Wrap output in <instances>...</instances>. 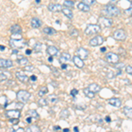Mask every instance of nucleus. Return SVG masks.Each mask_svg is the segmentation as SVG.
<instances>
[{
    "instance_id": "nucleus-1",
    "label": "nucleus",
    "mask_w": 132,
    "mask_h": 132,
    "mask_svg": "<svg viewBox=\"0 0 132 132\" xmlns=\"http://www.w3.org/2000/svg\"><path fill=\"white\" fill-rule=\"evenodd\" d=\"M103 12H105L107 15L110 16V17H116L120 15L121 12L120 9L118 7H116V5H108L105 6L104 8Z\"/></svg>"
},
{
    "instance_id": "nucleus-2",
    "label": "nucleus",
    "mask_w": 132,
    "mask_h": 132,
    "mask_svg": "<svg viewBox=\"0 0 132 132\" xmlns=\"http://www.w3.org/2000/svg\"><path fill=\"white\" fill-rule=\"evenodd\" d=\"M10 45L12 48H17V50H21L27 45V42L24 39H11Z\"/></svg>"
},
{
    "instance_id": "nucleus-3",
    "label": "nucleus",
    "mask_w": 132,
    "mask_h": 132,
    "mask_svg": "<svg viewBox=\"0 0 132 132\" xmlns=\"http://www.w3.org/2000/svg\"><path fill=\"white\" fill-rule=\"evenodd\" d=\"M101 31V27L100 25H88L86 27V28L85 29V34L86 35H96V34L100 33Z\"/></svg>"
},
{
    "instance_id": "nucleus-4",
    "label": "nucleus",
    "mask_w": 132,
    "mask_h": 132,
    "mask_svg": "<svg viewBox=\"0 0 132 132\" xmlns=\"http://www.w3.org/2000/svg\"><path fill=\"white\" fill-rule=\"evenodd\" d=\"M16 97H17V100H18L19 101H21V102H23V103H26V102L28 101L29 99L31 98V93L27 91L20 90L17 93Z\"/></svg>"
},
{
    "instance_id": "nucleus-5",
    "label": "nucleus",
    "mask_w": 132,
    "mask_h": 132,
    "mask_svg": "<svg viewBox=\"0 0 132 132\" xmlns=\"http://www.w3.org/2000/svg\"><path fill=\"white\" fill-rule=\"evenodd\" d=\"M114 38L117 41H124L126 40L127 38V35H126V32H125L123 29H118V30H116L114 32Z\"/></svg>"
},
{
    "instance_id": "nucleus-6",
    "label": "nucleus",
    "mask_w": 132,
    "mask_h": 132,
    "mask_svg": "<svg viewBox=\"0 0 132 132\" xmlns=\"http://www.w3.org/2000/svg\"><path fill=\"white\" fill-rule=\"evenodd\" d=\"M106 59L108 63H113V64H116V63H119V60H120V57L117 54L113 52H109L106 55Z\"/></svg>"
},
{
    "instance_id": "nucleus-7",
    "label": "nucleus",
    "mask_w": 132,
    "mask_h": 132,
    "mask_svg": "<svg viewBox=\"0 0 132 132\" xmlns=\"http://www.w3.org/2000/svg\"><path fill=\"white\" fill-rule=\"evenodd\" d=\"M98 23L101 27H112L113 25V20L111 19L106 18V17H101L98 20Z\"/></svg>"
},
{
    "instance_id": "nucleus-8",
    "label": "nucleus",
    "mask_w": 132,
    "mask_h": 132,
    "mask_svg": "<svg viewBox=\"0 0 132 132\" xmlns=\"http://www.w3.org/2000/svg\"><path fill=\"white\" fill-rule=\"evenodd\" d=\"M76 55L78 56H79L80 58H82L83 60H85V59H86L89 56V51L86 48H83V47H79L76 50Z\"/></svg>"
},
{
    "instance_id": "nucleus-9",
    "label": "nucleus",
    "mask_w": 132,
    "mask_h": 132,
    "mask_svg": "<svg viewBox=\"0 0 132 132\" xmlns=\"http://www.w3.org/2000/svg\"><path fill=\"white\" fill-rule=\"evenodd\" d=\"M103 42H104V39L102 36L96 35L95 37H93V39L90 40L89 44H90V46H92V47H97V46L101 45V44L103 43Z\"/></svg>"
},
{
    "instance_id": "nucleus-10",
    "label": "nucleus",
    "mask_w": 132,
    "mask_h": 132,
    "mask_svg": "<svg viewBox=\"0 0 132 132\" xmlns=\"http://www.w3.org/2000/svg\"><path fill=\"white\" fill-rule=\"evenodd\" d=\"M20 116H21L20 111L16 110V109H10L5 112V116L7 117L8 119H11V118H19L20 119Z\"/></svg>"
},
{
    "instance_id": "nucleus-11",
    "label": "nucleus",
    "mask_w": 132,
    "mask_h": 132,
    "mask_svg": "<svg viewBox=\"0 0 132 132\" xmlns=\"http://www.w3.org/2000/svg\"><path fill=\"white\" fill-rule=\"evenodd\" d=\"M12 65V61L9 59H0V69H9Z\"/></svg>"
},
{
    "instance_id": "nucleus-12",
    "label": "nucleus",
    "mask_w": 132,
    "mask_h": 132,
    "mask_svg": "<svg viewBox=\"0 0 132 132\" xmlns=\"http://www.w3.org/2000/svg\"><path fill=\"white\" fill-rule=\"evenodd\" d=\"M72 61H73L74 64L78 68H79V69H83V68H84V66H85L84 61H83L82 58H80V57L78 56L77 55L72 57Z\"/></svg>"
},
{
    "instance_id": "nucleus-13",
    "label": "nucleus",
    "mask_w": 132,
    "mask_h": 132,
    "mask_svg": "<svg viewBox=\"0 0 132 132\" xmlns=\"http://www.w3.org/2000/svg\"><path fill=\"white\" fill-rule=\"evenodd\" d=\"M108 103L109 105L113 106V107L116 108H120L122 106V101L118 98H112V99L108 100Z\"/></svg>"
},
{
    "instance_id": "nucleus-14",
    "label": "nucleus",
    "mask_w": 132,
    "mask_h": 132,
    "mask_svg": "<svg viewBox=\"0 0 132 132\" xmlns=\"http://www.w3.org/2000/svg\"><path fill=\"white\" fill-rule=\"evenodd\" d=\"M48 9L52 12H58L62 11L63 7H62L61 5H58V4H50L48 6Z\"/></svg>"
},
{
    "instance_id": "nucleus-15",
    "label": "nucleus",
    "mask_w": 132,
    "mask_h": 132,
    "mask_svg": "<svg viewBox=\"0 0 132 132\" xmlns=\"http://www.w3.org/2000/svg\"><path fill=\"white\" fill-rule=\"evenodd\" d=\"M15 75H16V78H18L20 81L23 82V83H27V80H28V77H27V75H26L24 72H22V71H17Z\"/></svg>"
},
{
    "instance_id": "nucleus-16",
    "label": "nucleus",
    "mask_w": 132,
    "mask_h": 132,
    "mask_svg": "<svg viewBox=\"0 0 132 132\" xmlns=\"http://www.w3.org/2000/svg\"><path fill=\"white\" fill-rule=\"evenodd\" d=\"M47 53L48 54V56H56L58 55V50L55 46H48L47 48Z\"/></svg>"
},
{
    "instance_id": "nucleus-17",
    "label": "nucleus",
    "mask_w": 132,
    "mask_h": 132,
    "mask_svg": "<svg viewBox=\"0 0 132 132\" xmlns=\"http://www.w3.org/2000/svg\"><path fill=\"white\" fill-rule=\"evenodd\" d=\"M71 55L69 54V53L67 52H63L62 53V55L60 56V58H59V62H60L61 63H67V62H69L71 60Z\"/></svg>"
},
{
    "instance_id": "nucleus-18",
    "label": "nucleus",
    "mask_w": 132,
    "mask_h": 132,
    "mask_svg": "<svg viewBox=\"0 0 132 132\" xmlns=\"http://www.w3.org/2000/svg\"><path fill=\"white\" fill-rule=\"evenodd\" d=\"M10 30L12 35H20V34L22 33V28L20 27V26H19L17 24L12 25V27H11Z\"/></svg>"
},
{
    "instance_id": "nucleus-19",
    "label": "nucleus",
    "mask_w": 132,
    "mask_h": 132,
    "mask_svg": "<svg viewBox=\"0 0 132 132\" xmlns=\"http://www.w3.org/2000/svg\"><path fill=\"white\" fill-rule=\"evenodd\" d=\"M42 25V22L40 19L38 18H33L31 20V27L33 28H39Z\"/></svg>"
},
{
    "instance_id": "nucleus-20",
    "label": "nucleus",
    "mask_w": 132,
    "mask_h": 132,
    "mask_svg": "<svg viewBox=\"0 0 132 132\" xmlns=\"http://www.w3.org/2000/svg\"><path fill=\"white\" fill-rule=\"evenodd\" d=\"M78 8L79 9L80 11H82V12H90V6L86 5V4H84L83 2H80L79 4L78 5Z\"/></svg>"
},
{
    "instance_id": "nucleus-21",
    "label": "nucleus",
    "mask_w": 132,
    "mask_h": 132,
    "mask_svg": "<svg viewBox=\"0 0 132 132\" xmlns=\"http://www.w3.org/2000/svg\"><path fill=\"white\" fill-rule=\"evenodd\" d=\"M27 116H31L32 118L35 119V120L39 119V114H38V113L36 112V110H34V109L28 110V111L27 112Z\"/></svg>"
},
{
    "instance_id": "nucleus-22",
    "label": "nucleus",
    "mask_w": 132,
    "mask_h": 132,
    "mask_svg": "<svg viewBox=\"0 0 132 132\" xmlns=\"http://www.w3.org/2000/svg\"><path fill=\"white\" fill-rule=\"evenodd\" d=\"M88 88L90 89V90H91L92 92H93V93H99V92L101 90V86H100L99 85H97V84H94V83H93V84L89 85Z\"/></svg>"
},
{
    "instance_id": "nucleus-23",
    "label": "nucleus",
    "mask_w": 132,
    "mask_h": 132,
    "mask_svg": "<svg viewBox=\"0 0 132 132\" xmlns=\"http://www.w3.org/2000/svg\"><path fill=\"white\" fill-rule=\"evenodd\" d=\"M62 12H63V13L64 14L66 17H68L70 20H71V19L73 18L72 11L71 9H69V8H63V9H62Z\"/></svg>"
},
{
    "instance_id": "nucleus-24",
    "label": "nucleus",
    "mask_w": 132,
    "mask_h": 132,
    "mask_svg": "<svg viewBox=\"0 0 132 132\" xmlns=\"http://www.w3.org/2000/svg\"><path fill=\"white\" fill-rule=\"evenodd\" d=\"M123 114L129 119H132V108L130 107H125L123 108Z\"/></svg>"
},
{
    "instance_id": "nucleus-25",
    "label": "nucleus",
    "mask_w": 132,
    "mask_h": 132,
    "mask_svg": "<svg viewBox=\"0 0 132 132\" xmlns=\"http://www.w3.org/2000/svg\"><path fill=\"white\" fill-rule=\"evenodd\" d=\"M43 33L45 35H52L56 33V31L55 30L53 27H47L45 28H43Z\"/></svg>"
},
{
    "instance_id": "nucleus-26",
    "label": "nucleus",
    "mask_w": 132,
    "mask_h": 132,
    "mask_svg": "<svg viewBox=\"0 0 132 132\" xmlns=\"http://www.w3.org/2000/svg\"><path fill=\"white\" fill-rule=\"evenodd\" d=\"M18 63H20V65L21 66H26L28 64V59L26 58L24 56H20L18 58Z\"/></svg>"
},
{
    "instance_id": "nucleus-27",
    "label": "nucleus",
    "mask_w": 132,
    "mask_h": 132,
    "mask_svg": "<svg viewBox=\"0 0 132 132\" xmlns=\"http://www.w3.org/2000/svg\"><path fill=\"white\" fill-rule=\"evenodd\" d=\"M84 93H85V95H86V97L90 98V99H93V98H94V93H93V92H92L90 89L88 88V87L84 89Z\"/></svg>"
},
{
    "instance_id": "nucleus-28",
    "label": "nucleus",
    "mask_w": 132,
    "mask_h": 132,
    "mask_svg": "<svg viewBox=\"0 0 132 132\" xmlns=\"http://www.w3.org/2000/svg\"><path fill=\"white\" fill-rule=\"evenodd\" d=\"M48 101L50 102V103L56 104V102L58 101V98H57L56 95H54V94L48 95Z\"/></svg>"
},
{
    "instance_id": "nucleus-29",
    "label": "nucleus",
    "mask_w": 132,
    "mask_h": 132,
    "mask_svg": "<svg viewBox=\"0 0 132 132\" xmlns=\"http://www.w3.org/2000/svg\"><path fill=\"white\" fill-rule=\"evenodd\" d=\"M74 5H75V3H74L73 1H71V0H65V1L63 2V5L66 6L67 8L74 7Z\"/></svg>"
},
{
    "instance_id": "nucleus-30",
    "label": "nucleus",
    "mask_w": 132,
    "mask_h": 132,
    "mask_svg": "<svg viewBox=\"0 0 132 132\" xmlns=\"http://www.w3.org/2000/svg\"><path fill=\"white\" fill-rule=\"evenodd\" d=\"M7 101H8V100H7V98H6L5 96H1V97H0V104H1V105H3L5 108H6L8 105H9V104H7Z\"/></svg>"
},
{
    "instance_id": "nucleus-31",
    "label": "nucleus",
    "mask_w": 132,
    "mask_h": 132,
    "mask_svg": "<svg viewBox=\"0 0 132 132\" xmlns=\"http://www.w3.org/2000/svg\"><path fill=\"white\" fill-rule=\"evenodd\" d=\"M26 130L30 132V131H41V129H40V128L38 126H36V125H31L30 127L27 128Z\"/></svg>"
},
{
    "instance_id": "nucleus-32",
    "label": "nucleus",
    "mask_w": 132,
    "mask_h": 132,
    "mask_svg": "<svg viewBox=\"0 0 132 132\" xmlns=\"http://www.w3.org/2000/svg\"><path fill=\"white\" fill-rule=\"evenodd\" d=\"M48 93V88H47L46 86H43V87H41L39 90V93H38V94H39V96H43V95H45Z\"/></svg>"
},
{
    "instance_id": "nucleus-33",
    "label": "nucleus",
    "mask_w": 132,
    "mask_h": 132,
    "mask_svg": "<svg viewBox=\"0 0 132 132\" xmlns=\"http://www.w3.org/2000/svg\"><path fill=\"white\" fill-rule=\"evenodd\" d=\"M42 43L41 42H36V43L34 45V50L35 51V52H41L42 51Z\"/></svg>"
},
{
    "instance_id": "nucleus-34",
    "label": "nucleus",
    "mask_w": 132,
    "mask_h": 132,
    "mask_svg": "<svg viewBox=\"0 0 132 132\" xmlns=\"http://www.w3.org/2000/svg\"><path fill=\"white\" fill-rule=\"evenodd\" d=\"M82 2L84 4H86L87 5H94L95 3H96V0H82Z\"/></svg>"
},
{
    "instance_id": "nucleus-35",
    "label": "nucleus",
    "mask_w": 132,
    "mask_h": 132,
    "mask_svg": "<svg viewBox=\"0 0 132 132\" xmlns=\"http://www.w3.org/2000/svg\"><path fill=\"white\" fill-rule=\"evenodd\" d=\"M47 104H48V101L45 99H41L38 101V105L41 106V107H45V106H47Z\"/></svg>"
},
{
    "instance_id": "nucleus-36",
    "label": "nucleus",
    "mask_w": 132,
    "mask_h": 132,
    "mask_svg": "<svg viewBox=\"0 0 132 132\" xmlns=\"http://www.w3.org/2000/svg\"><path fill=\"white\" fill-rule=\"evenodd\" d=\"M69 116H70V113L67 109H63L61 112V117H63V118H67Z\"/></svg>"
},
{
    "instance_id": "nucleus-37",
    "label": "nucleus",
    "mask_w": 132,
    "mask_h": 132,
    "mask_svg": "<svg viewBox=\"0 0 132 132\" xmlns=\"http://www.w3.org/2000/svg\"><path fill=\"white\" fill-rule=\"evenodd\" d=\"M8 77L5 73H3V72H0V82H4L5 80H7Z\"/></svg>"
},
{
    "instance_id": "nucleus-38",
    "label": "nucleus",
    "mask_w": 132,
    "mask_h": 132,
    "mask_svg": "<svg viewBox=\"0 0 132 132\" xmlns=\"http://www.w3.org/2000/svg\"><path fill=\"white\" fill-rule=\"evenodd\" d=\"M10 122L12 123L13 125H16L17 123H19V118H11Z\"/></svg>"
},
{
    "instance_id": "nucleus-39",
    "label": "nucleus",
    "mask_w": 132,
    "mask_h": 132,
    "mask_svg": "<svg viewBox=\"0 0 132 132\" xmlns=\"http://www.w3.org/2000/svg\"><path fill=\"white\" fill-rule=\"evenodd\" d=\"M34 69H35V67L32 65H26V67H25V70L27 71H34Z\"/></svg>"
},
{
    "instance_id": "nucleus-40",
    "label": "nucleus",
    "mask_w": 132,
    "mask_h": 132,
    "mask_svg": "<svg viewBox=\"0 0 132 132\" xmlns=\"http://www.w3.org/2000/svg\"><path fill=\"white\" fill-rule=\"evenodd\" d=\"M126 72L129 75H132V66L130 65H128L126 67Z\"/></svg>"
},
{
    "instance_id": "nucleus-41",
    "label": "nucleus",
    "mask_w": 132,
    "mask_h": 132,
    "mask_svg": "<svg viewBox=\"0 0 132 132\" xmlns=\"http://www.w3.org/2000/svg\"><path fill=\"white\" fill-rule=\"evenodd\" d=\"M78 93V91L77 90V89H72V90L71 91V95L72 97H75Z\"/></svg>"
},
{
    "instance_id": "nucleus-42",
    "label": "nucleus",
    "mask_w": 132,
    "mask_h": 132,
    "mask_svg": "<svg viewBox=\"0 0 132 132\" xmlns=\"http://www.w3.org/2000/svg\"><path fill=\"white\" fill-rule=\"evenodd\" d=\"M107 77H108V78H114V72L113 71H109L108 73V75H107Z\"/></svg>"
},
{
    "instance_id": "nucleus-43",
    "label": "nucleus",
    "mask_w": 132,
    "mask_h": 132,
    "mask_svg": "<svg viewBox=\"0 0 132 132\" xmlns=\"http://www.w3.org/2000/svg\"><path fill=\"white\" fill-rule=\"evenodd\" d=\"M126 12H127L128 14H129L130 16H132V3H131V5H130V7L128 8V9L126 10Z\"/></svg>"
},
{
    "instance_id": "nucleus-44",
    "label": "nucleus",
    "mask_w": 132,
    "mask_h": 132,
    "mask_svg": "<svg viewBox=\"0 0 132 132\" xmlns=\"http://www.w3.org/2000/svg\"><path fill=\"white\" fill-rule=\"evenodd\" d=\"M71 35H72V36H78V30H75V29H74V30H72L71 31Z\"/></svg>"
},
{
    "instance_id": "nucleus-45",
    "label": "nucleus",
    "mask_w": 132,
    "mask_h": 132,
    "mask_svg": "<svg viewBox=\"0 0 132 132\" xmlns=\"http://www.w3.org/2000/svg\"><path fill=\"white\" fill-rule=\"evenodd\" d=\"M95 121H96L97 122H99V123H101L102 122V118L100 116H97L96 119H95Z\"/></svg>"
},
{
    "instance_id": "nucleus-46",
    "label": "nucleus",
    "mask_w": 132,
    "mask_h": 132,
    "mask_svg": "<svg viewBox=\"0 0 132 132\" xmlns=\"http://www.w3.org/2000/svg\"><path fill=\"white\" fill-rule=\"evenodd\" d=\"M32 117L31 116H28V117H27V118H26V122H28V123H31L32 122Z\"/></svg>"
},
{
    "instance_id": "nucleus-47",
    "label": "nucleus",
    "mask_w": 132,
    "mask_h": 132,
    "mask_svg": "<svg viewBox=\"0 0 132 132\" xmlns=\"http://www.w3.org/2000/svg\"><path fill=\"white\" fill-rule=\"evenodd\" d=\"M122 66H124V64H123V63H119L118 65L116 66V69H118V70H122Z\"/></svg>"
},
{
    "instance_id": "nucleus-48",
    "label": "nucleus",
    "mask_w": 132,
    "mask_h": 132,
    "mask_svg": "<svg viewBox=\"0 0 132 132\" xmlns=\"http://www.w3.org/2000/svg\"><path fill=\"white\" fill-rule=\"evenodd\" d=\"M25 129H23V128H19V129H13V131H16V132H18V131H24Z\"/></svg>"
},
{
    "instance_id": "nucleus-49",
    "label": "nucleus",
    "mask_w": 132,
    "mask_h": 132,
    "mask_svg": "<svg viewBox=\"0 0 132 132\" xmlns=\"http://www.w3.org/2000/svg\"><path fill=\"white\" fill-rule=\"evenodd\" d=\"M105 121H106V122H111V119H110L109 116H106L105 117Z\"/></svg>"
},
{
    "instance_id": "nucleus-50",
    "label": "nucleus",
    "mask_w": 132,
    "mask_h": 132,
    "mask_svg": "<svg viewBox=\"0 0 132 132\" xmlns=\"http://www.w3.org/2000/svg\"><path fill=\"white\" fill-rule=\"evenodd\" d=\"M66 68H67V64H65V63H62V69L65 70Z\"/></svg>"
},
{
    "instance_id": "nucleus-51",
    "label": "nucleus",
    "mask_w": 132,
    "mask_h": 132,
    "mask_svg": "<svg viewBox=\"0 0 132 132\" xmlns=\"http://www.w3.org/2000/svg\"><path fill=\"white\" fill-rule=\"evenodd\" d=\"M31 53H32L31 50H26V54H27V55H31Z\"/></svg>"
},
{
    "instance_id": "nucleus-52",
    "label": "nucleus",
    "mask_w": 132,
    "mask_h": 132,
    "mask_svg": "<svg viewBox=\"0 0 132 132\" xmlns=\"http://www.w3.org/2000/svg\"><path fill=\"white\" fill-rule=\"evenodd\" d=\"M53 57L54 56H50V57H48V62H50V63H52L53 62Z\"/></svg>"
},
{
    "instance_id": "nucleus-53",
    "label": "nucleus",
    "mask_w": 132,
    "mask_h": 132,
    "mask_svg": "<svg viewBox=\"0 0 132 132\" xmlns=\"http://www.w3.org/2000/svg\"><path fill=\"white\" fill-rule=\"evenodd\" d=\"M12 54H18V50H17V48H13V50H12Z\"/></svg>"
},
{
    "instance_id": "nucleus-54",
    "label": "nucleus",
    "mask_w": 132,
    "mask_h": 132,
    "mask_svg": "<svg viewBox=\"0 0 132 132\" xmlns=\"http://www.w3.org/2000/svg\"><path fill=\"white\" fill-rule=\"evenodd\" d=\"M5 50V46H3V45H0V50L4 51Z\"/></svg>"
},
{
    "instance_id": "nucleus-55",
    "label": "nucleus",
    "mask_w": 132,
    "mask_h": 132,
    "mask_svg": "<svg viewBox=\"0 0 132 132\" xmlns=\"http://www.w3.org/2000/svg\"><path fill=\"white\" fill-rule=\"evenodd\" d=\"M31 79H32V80H33V81H35V80H36V79H37V78H36V77H35V76H34V75H33V76H32V77H31Z\"/></svg>"
},
{
    "instance_id": "nucleus-56",
    "label": "nucleus",
    "mask_w": 132,
    "mask_h": 132,
    "mask_svg": "<svg viewBox=\"0 0 132 132\" xmlns=\"http://www.w3.org/2000/svg\"><path fill=\"white\" fill-rule=\"evenodd\" d=\"M101 50L102 51V52H105V51L107 50V48H106L105 47H104V48H101Z\"/></svg>"
},
{
    "instance_id": "nucleus-57",
    "label": "nucleus",
    "mask_w": 132,
    "mask_h": 132,
    "mask_svg": "<svg viewBox=\"0 0 132 132\" xmlns=\"http://www.w3.org/2000/svg\"><path fill=\"white\" fill-rule=\"evenodd\" d=\"M61 129V128L59 126H55L54 127V129Z\"/></svg>"
},
{
    "instance_id": "nucleus-58",
    "label": "nucleus",
    "mask_w": 132,
    "mask_h": 132,
    "mask_svg": "<svg viewBox=\"0 0 132 132\" xmlns=\"http://www.w3.org/2000/svg\"><path fill=\"white\" fill-rule=\"evenodd\" d=\"M74 130H75V131H78V127H74Z\"/></svg>"
},
{
    "instance_id": "nucleus-59",
    "label": "nucleus",
    "mask_w": 132,
    "mask_h": 132,
    "mask_svg": "<svg viewBox=\"0 0 132 132\" xmlns=\"http://www.w3.org/2000/svg\"><path fill=\"white\" fill-rule=\"evenodd\" d=\"M63 131H64V132H67V131H70V130H69V129H63Z\"/></svg>"
},
{
    "instance_id": "nucleus-60",
    "label": "nucleus",
    "mask_w": 132,
    "mask_h": 132,
    "mask_svg": "<svg viewBox=\"0 0 132 132\" xmlns=\"http://www.w3.org/2000/svg\"><path fill=\"white\" fill-rule=\"evenodd\" d=\"M35 2H36V3H37V4H39L40 2H41V0H35Z\"/></svg>"
},
{
    "instance_id": "nucleus-61",
    "label": "nucleus",
    "mask_w": 132,
    "mask_h": 132,
    "mask_svg": "<svg viewBox=\"0 0 132 132\" xmlns=\"http://www.w3.org/2000/svg\"><path fill=\"white\" fill-rule=\"evenodd\" d=\"M128 1H129L130 3H132V0H128Z\"/></svg>"
}]
</instances>
